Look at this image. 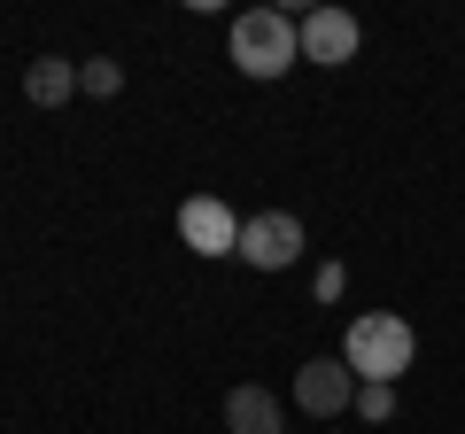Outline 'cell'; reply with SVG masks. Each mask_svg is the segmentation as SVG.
Instances as JSON below:
<instances>
[{"label":"cell","mask_w":465,"mask_h":434,"mask_svg":"<svg viewBox=\"0 0 465 434\" xmlns=\"http://www.w3.org/2000/svg\"><path fill=\"white\" fill-rule=\"evenodd\" d=\"M225 47H232V70H241V78H287V70L302 63V32H295L287 8H249V16H232Z\"/></svg>","instance_id":"cell-2"},{"label":"cell","mask_w":465,"mask_h":434,"mask_svg":"<svg viewBox=\"0 0 465 434\" xmlns=\"http://www.w3.org/2000/svg\"><path fill=\"white\" fill-rule=\"evenodd\" d=\"M78 94H94V101H116V94H124V70H116L109 54H94V63H78Z\"/></svg>","instance_id":"cell-9"},{"label":"cell","mask_w":465,"mask_h":434,"mask_svg":"<svg viewBox=\"0 0 465 434\" xmlns=\"http://www.w3.org/2000/svg\"><path fill=\"white\" fill-rule=\"evenodd\" d=\"M295 32H302V63H318V70H341L357 54V39H365L349 8H311V16H295Z\"/></svg>","instance_id":"cell-5"},{"label":"cell","mask_w":465,"mask_h":434,"mask_svg":"<svg viewBox=\"0 0 465 434\" xmlns=\"http://www.w3.org/2000/svg\"><path fill=\"white\" fill-rule=\"evenodd\" d=\"M241 264H256V271H287L302 256V217L295 210H256V217H241Z\"/></svg>","instance_id":"cell-3"},{"label":"cell","mask_w":465,"mask_h":434,"mask_svg":"<svg viewBox=\"0 0 465 434\" xmlns=\"http://www.w3.org/2000/svg\"><path fill=\"white\" fill-rule=\"evenodd\" d=\"M341 287H349V271H341V264H326V271H318V302H333Z\"/></svg>","instance_id":"cell-11"},{"label":"cell","mask_w":465,"mask_h":434,"mask_svg":"<svg viewBox=\"0 0 465 434\" xmlns=\"http://www.w3.org/2000/svg\"><path fill=\"white\" fill-rule=\"evenodd\" d=\"M179 241H186V249H202V256H232V249H241V217H232L217 194H194L179 210Z\"/></svg>","instance_id":"cell-6"},{"label":"cell","mask_w":465,"mask_h":434,"mask_svg":"<svg viewBox=\"0 0 465 434\" xmlns=\"http://www.w3.org/2000/svg\"><path fill=\"white\" fill-rule=\"evenodd\" d=\"M70 94H78V63H70V54H39V63L24 70V101H32V109H63Z\"/></svg>","instance_id":"cell-7"},{"label":"cell","mask_w":465,"mask_h":434,"mask_svg":"<svg viewBox=\"0 0 465 434\" xmlns=\"http://www.w3.org/2000/svg\"><path fill=\"white\" fill-rule=\"evenodd\" d=\"M225 427L232 434H280V403H272L264 388H232L225 396Z\"/></svg>","instance_id":"cell-8"},{"label":"cell","mask_w":465,"mask_h":434,"mask_svg":"<svg viewBox=\"0 0 465 434\" xmlns=\"http://www.w3.org/2000/svg\"><path fill=\"white\" fill-rule=\"evenodd\" d=\"M357 419L388 427V419H396V388H357Z\"/></svg>","instance_id":"cell-10"},{"label":"cell","mask_w":465,"mask_h":434,"mask_svg":"<svg viewBox=\"0 0 465 434\" xmlns=\"http://www.w3.org/2000/svg\"><path fill=\"white\" fill-rule=\"evenodd\" d=\"M295 403L311 419H341V411H357V372L341 365V357H311V365L295 372Z\"/></svg>","instance_id":"cell-4"},{"label":"cell","mask_w":465,"mask_h":434,"mask_svg":"<svg viewBox=\"0 0 465 434\" xmlns=\"http://www.w3.org/2000/svg\"><path fill=\"white\" fill-rule=\"evenodd\" d=\"M411 357H419V334L396 311H365L341 341V365L357 372V388H396V372H411Z\"/></svg>","instance_id":"cell-1"}]
</instances>
